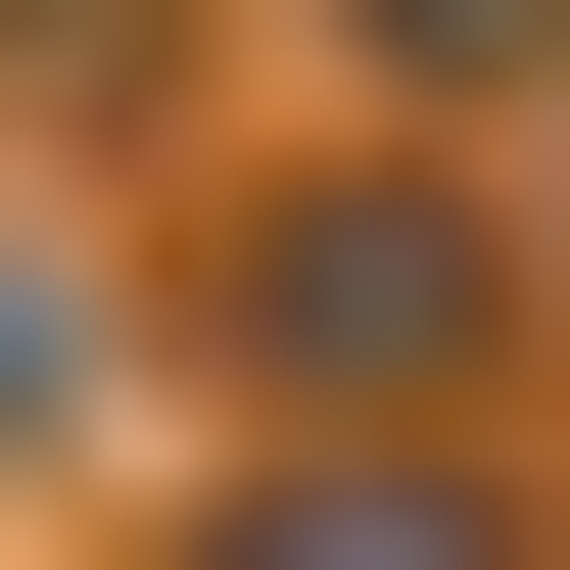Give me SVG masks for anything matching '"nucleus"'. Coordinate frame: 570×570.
<instances>
[{"instance_id":"obj_1","label":"nucleus","mask_w":570,"mask_h":570,"mask_svg":"<svg viewBox=\"0 0 570 570\" xmlns=\"http://www.w3.org/2000/svg\"><path fill=\"white\" fill-rule=\"evenodd\" d=\"M285 570H428V523H285Z\"/></svg>"}]
</instances>
